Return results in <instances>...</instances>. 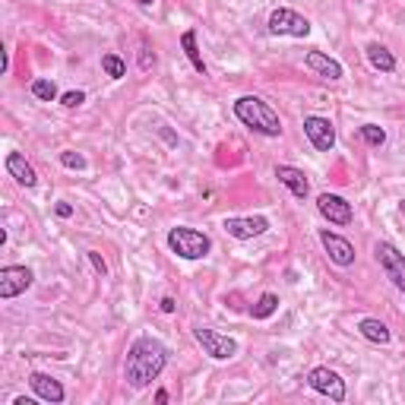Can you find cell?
Here are the masks:
<instances>
[{
    "label": "cell",
    "mask_w": 405,
    "mask_h": 405,
    "mask_svg": "<svg viewBox=\"0 0 405 405\" xmlns=\"http://www.w3.org/2000/svg\"><path fill=\"white\" fill-rule=\"evenodd\" d=\"M168 364V346L152 336H140V339L130 346L124 361V380L133 390H146L152 380H159V374Z\"/></svg>",
    "instance_id": "cell-1"
},
{
    "label": "cell",
    "mask_w": 405,
    "mask_h": 405,
    "mask_svg": "<svg viewBox=\"0 0 405 405\" xmlns=\"http://www.w3.org/2000/svg\"><path fill=\"white\" fill-rule=\"evenodd\" d=\"M234 118L244 127H250L253 133H260V136H279L282 133L279 114L266 105L260 95H241V99L234 101Z\"/></svg>",
    "instance_id": "cell-2"
},
{
    "label": "cell",
    "mask_w": 405,
    "mask_h": 405,
    "mask_svg": "<svg viewBox=\"0 0 405 405\" xmlns=\"http://www.w3.org/2000/svg\"><path fill=\"white\" fill-rule=\"evenodd\" d=\"M168 250L178 253L180 260H206L209 250H213V241H209V234L197 232V228H171L168 232Z\"/></svg>",
    "instance_id": "cell-3"
},
{
    "label": "cell",
    "mask_w": 405,
    "mask_h": 405,
    "mask_svg": "<svg viewBox=\"0 0 405 405\" xmlns=\"http://www.w3.org/2000/svg\"><path fill=\"white\" fill-rule=\"evenodd\" d=\"M193 339L203 346V352L213 361H232L234 355H238V342H234L232 336H222V332L206 329V326H197V329H193Z\"/></svg>",
    "instance_id": "cell-4"
},
{
    "label": "cell",
    "mask_w": 405,
    "mask_h": 405,
    "mask_svg": "<svg viewBox=\"0 0 405 405\" xmlns=\"http://www.w3.org/2000/svg\"><path fill=\"white\" fill-rule=\"evenodd\" d=\"M374 253H377L380 266H383L386 279H390L392 285H396L399 292L405 294V257L399 253V247H396V244H390V241H380V244L374 247Z\"/></svg>",
    "instance_id": "cell-5"
},
{
    "label": "cell",
    "mask_w": 405,
    "mask_h": 405,
    "mask_svg": "<svg viewBox=\"0 0 405 405\" xmlns=\"http://www.w3.org/2000/svg\"><path fill=\"white\" fill-rule=\"evenodd\" d=\"M269 32L292 35V38H307V35H311V22H307L301 13H294V10L279 7V10H273V16H269Z\"/></svg>",
    "instance_id": "cell-6"
},
{
    "label": "cell",
    "mask_w": 405,
    "mask_h": 405,
    "mask_svg": "<svg viewBox=\"0 0 405 405\" xmlns=\"http://www.w3.org/2000/svg\"><path fill=\"white\" fill-rule=\"evenodd\" d=\"M307 383H311L313 392L329 396L332 402H342V399H346V380L336 371H329V367H313V371L307 374Z\"/></svg>",
    "instance_id": "cell-7"
},
{
    "label": "cell",
    "mask_w": 405,
    "mask_h": 405,
    "mask_svg": "<svg viewBox=\"0 0 405 405\" xmlns=\"http://www.w3.org/2000/svg\"><path fill=\"white\" fill-rule=\"evenodd\" d=\"M317 209L326 222H332V225H352V219H355L352 203H348L346 197H339V193H320Z\"/></svg>",
    "instance_id": "cell-8"
},
{
    "label": "cell",
    "mask_w": 405,
    "mask_h": 405,
    "mask_svg": "<svg viewBox=\"0 0 405 405\" xmlns=\"http://www.w3.org/2000/svg\"><path fill=\"white\" fill-rule=\"evenodd\" d=\"M32 269L29 266H3L0 269V298L10 301L16 294H22L29 285H32Z\"/></svg>",
    "instance_id": "cell-9"
},
{
    "label": "cell",
    "mask_w": 405,
    "mask_h": 405,
    "mask_svg": "<svg viewBox=\"0 0 405 405\" xmlns=\"http://www.w3.org/2000/svg\"><path fill=\"white\" fill-rule=\"evenodd\" d=\"M222 228H225L232 238H238V241H250V238H260V234L269 232V219H266V215H250V219L228 215V219L222 222Z\"/></svg>",
    "instance_id": "cell-10"
},
{
    "label": "cell",
    "mask_w": 405,
    "mask_h": 405,
    "mask_svg": "<svg viewBox=\"0 0 405 405\" xmlns=\"http://www.w3.org/2000/svg\"><path fill=\"white\" fill-rule=\"evenodd\" d=\"M304 133L317 152H332V146H336V130H332V124L326 118H320V114L304 118Z\"/></svg>",
    "instance_id": "cell-11"
},
{
    "label": "cell",
    "mask_w": 405,
    "mask_h": 405,
    "mask_svg": "<svg viewBox=\"0 0 405 405\" xmlns=\"http://www.w3.org/2000/svg\"><path fill=\"white\" fill-rule=\"evenodd\" d=\"M320 241H323L326 253L336 266H352L355 263V247L352 241H346L342 234H332V232H320Z\"/></svg>",
    "instance_id": "cell-12"
},
{
    "label": "cell",
    "mask_w": 405,
    "mask_h": 405,
    "mask_svg": "<svg viewBox=\"0 0 405 405\" xmlns=\"http://www.w3.org/2000/svg\"><path fill=\"white\" fill-rule=\"evenodd\" d=\"M29 386H32L35 396L45 399V402H51V405H60L66 399L64 386H60L54 377H48V374H32V377H29Z\"/></svg>",
    "instance_id": "cell-13"
},
{
    "label": "cell",
    "mask_w": 405,
    "mask_h": 405,
    "mask_svg": "<svg viewBox=\"0 0 405 405\" xmlns=\"http://www.w3.org/2000/svg\"><path fill=\"white\" fill-rule=\"evenodd\" d=\"M304 64L311 66L313 73L323 76V80H342V73H346L339 60L329 57V54H323V51H311V54L304 57Z\"/></svg>",
    "instance_id": "cell-14"
},
{
    "label": "cell",
    "mask_w": 405,
    "mask_h": 405,
    "mask_svg": "<svg viewBox=\"0 0 405 405\" xmlns=\"http://www.w3.org/2000/svg\"><path fill=\"white\" fill-rule=\"evenodd\" d=\"M276 178H279V184H285L298 199H304L307 193H311L307 174L301 171V168H294V165H276Z\"/></svg>",
    "instance_id": "cell-15"
},
{
    "label": "cell",
    "mask_w": 405,
    "mask_h": 405,
    "mask_svg": "<svg viewBox=\"0 0 405 405\" xmlns=\"http://www.w3.org/2000/svg\"><path fill=\"white\" fill-rule=\"evenodd\" d=\"M7 171L13 174L22 187H35V184H38V174H35V168L29 165L22 152H10L7 155Z\"/></svg>",
    "instance_id": "cell-16"
},
{
    "label": "cell",
    "mask_w": 405,
    "mask_h": 405,
    "mask_svg": "<svg viewBox=\"0 0 405 405\" xmlns=\"http://www.w3.org/2000/svg\"><path fill=\"white\" fill-rule=\"evenodd\" d=\"M358 332L364 336L367 342H374V346H390V339H392L390 326L380 323V320H374V317H364V320H361V323H358Z\"/></svg>",
    "instance_id": "cell-17"
},
{
    "label": "cell",
    "mask_w": 405,
    "mask_h": 405,
    "mask_svg": "<svg viewBox=\"0 0 405 405\" xmlns=\"http://www.w3.org/2000/svg\"><path fill=\"white\" fill-rule=\"evenodd\" d=\"M367 60H371V66L380 70V73H392V70H396V57H392L380 41H371V45H367Z\"/></svg>",
    "instance_id": "cell-18"
},
{
    "label": "cell",
    "mask_w": 405,
    "mask_h": 405,
    "mask_svg": "<svg viewBox=\"0 0 405 405\" xmlns=\"http://www.w3.org/2000/svg\"><path fill=\"white\" fill-rule=\"evenodd\" d=\"M180 48H184L187 60L193 64V70L206 76V64H203V54H199V48H197V32H193V29H187V32L180 35Z\"/></svg>",
    "instance_id": "cell-19"
},
{
    "label": "cell",
    "mask_w": 405,
    "mask_h": 405,
    "mask_svg": "<svg viewBox=\"0 0 405 405\" xmlns=\"http://www.w3.org/2000/svg\"><path fill=\"white\" fill-rule=\"evenodd\" d=\"M276 311H279V294L266 292V294H260V301L250 307V317L253 320H269Z\"/></svg>",
    "instance_id": "cell-20"
},
{
    "label": "cell",
    "mask_w": 405,
    "mask_h": 405,
    "mask_svg": "<svg viewBox=\"0 0 405 405\" xmlns=\"http://www.w3.org/2000/svg\"><path fill=\"white\" fill-rule=\"evenodd\" d=\"M101 70H105L111 80H124L127 76V64L118 57V54H101Z\"/></svg>",
    "instance_id": "cell-21"
},
{
    "label": "cell",
    "mask_w": 405,
    "mask_h": 405,
    "mask_svg": "<svg viewBox=\"0 0 405 405\" xmlns=\"http://www.w3.org/2000/svg\"><path fill=\"white\" fill-rule=\"evenodd\" d=\"M361 140H364L367 143V146H383V143H386V130H383V127H377V124H364V127H361Z\"/></svg>",
    "instance_id": "cell-22"
},
{
    "label": "cell",
    "mask_w": 405,
    "mask_h": 405,
    "mask_svg": "<svg viewBox=\"0 0 405 405\" xmlns=\"http://www.w3.org/2000/svg\"><path fill=\"white\" fill-rule=\"evenodd\" d=\"M32 95L38 101H54V99H57V86H54V80H35L32 83Z\"/></svg>",
    "instance_id": "cell-23"
},
{
    "label": "cell",
    "mask_w": 405,
    "mask_h": 405,
    "mask_svg": "<svg viewBox=\"0 0 405 405\" xmlns=\"http://www.w3.org/2000/svg\"><path fill=\"white\" fill-rule=\"evenodd\" d=\"M60 165L70 168V171H83V168H86V155L73 152V149H66V152H60Z\"/></svg>",
    "instance_id": "cell-24"
},
{
    "label": "cell",
    "mask_w": 405,
    "mask_h": 405,
    "mask_svg": "<svg viewBox=\"0 0 405 405\" xmlns=\"http://www.w3.org/2000/svg\"><path fill=\"white\" fill-rule=\"evenodd\" d=\"M83 101H86V92H83V89H70V92L60 95V105L64 108H80Z\"/></svg>",
    "instance_id": "cell-25"
},
{
    "label": "cell",
    "mask_w": 405,
    "mask_h": 405,
    "mask_svg": "<svg viewBox=\"0 0 405 405\" xmlns=\"http://www.w3.org/2000/svg\"><path fill=\"white\" fill-rule=\"evenodd\" d=\"M86 257H89V263L95 266V273H99V276H108V263L101 260V253H99V250H89Z\"/></svg>",
    "instance_id": "cell-26"
},
{
    "label": "cell",
    "mask_w": 405,
    "mask_h": 405,
    "mask_svg": "<svg viewBox=\"0 0 405 405\" xmlns=\"http://www.w3.org/2000/svg\"><path fill=\"white\" fill-rule=\"evenodd\" d=\"M54 213H57L60 219H70V215H73V206H70V203H57V206H54Z\"/></svg>",
    "instance_id": "cell-27"
},
{
    "label": "cell",
    "mask_w": 405,
    "mask_h": 405,
    "mask_svg": "<svg viewBox=\"0 0 405 405\" xmlns=\"http://www.w3.org/2000/svg\"><path fill=\"white\" fill-rule=\"evenodd\" d=\"M174 307H178V304H174V298H162V311H165V313H174Z\"/></svg>",
    "instance_id": "cell-28"
},
{
    "label": "cell",
    "mask_w": 405,
    "mask_h": 405,
    "mask_svg": "<svg viewBox=\"0 0 405 405\" xmlns=\"http://www.w3.org/2000/svg\"><path fill=\"white\" fill-rule=\"evenodd\" d=\"M13 405H35V399H26V396H16Z\"/></svg>",
    "instance_id": "cell-29"
},
{
    "label": "cell",
    "mask_w": 405,
    "mask_h": 405,
    "mask_svg": "<svg viewBox=\"0 0 405 405\" xmlns=\"http://www.w3.org/2000/svg\"><path fill=\"white\" fill-rule=\"evenodd\" d=\"M155 402L165 405V402H168V392H165V390H159V392H155Z\"/></svg>",
    "instance_id": "cell-30"
},
{
    "label": "cell",
    "mask_w": 405,
    "mask_h": 405,
    "mask_svg": "<svg viewBox=\"0 0 405 405\" xmlns=\"http://www.w3.org/2000/svg\"><path fill=\"white\" fill-rule=\"evenodd\" d=\"M136 3H140V7H152L155 0H136Z\"/></svg>",
    "instance_id": "cell-31"
},
{
    "label": "cell",
    "mask_w": 405,
    "mask_h": 405,
    "mask_svg": "<svg viewBox=\"0 0 405 405\" xmlns=\"http://www.w3.org/2000/svg\"><path fill=\"white\" fill-rule=\"evenodd\" d=\"M399 213H402V219H405V199H402V203H399Z\"/></svg>",
    "instance_id": "cell-32"
}]
</instances>
